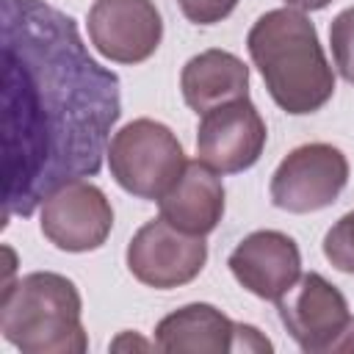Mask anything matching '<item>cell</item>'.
<instances>
[{"instance_id": "6da1fadb", "label": "cell", "mask_w": 354, "mask_h": 354, "mask_svg": "<svg viewBox=\"0 0 354 354\" xmlns=\"http://www.w3.org/2000/svg\"><path fill=\"white\" fill-rule=\"evenodd\" d=\"M119 116V75L86 50L77 22L44 0H3V218L94 177Z\"/></svg>"}, {"instance_id": "7a4b0ae2", "label": "cell", "mask_w": 354, "mask_h": 354, "mask_svg": "<svg viewBox=\"0 0 354 354\" xmlns=\"http://www.w3.org/2000/svg\"><path fill=\"white\" fill-rule=\"evenodd\" d=\"M246 50L271 100L290 116L321 111L335 94V72L318 30L299 8H271L246 33Z\"/></svg>"}, {"instance_id": "3957f363", "label": "cell", "mask_w": 354, "mask_h": 354, "mask_svg": "<svg viewBox=\"0 0 354 354\" xmlns=\"http://www.w3.org/2000/svg\"><path fill=\"white\" fill-rule=\"evenodd\" d=\"M0 332L22 354H83L88 335L77 285L55 271L3 282Z\"/></svg>"}, {"instance_id": "277c9868", "label": "cell", "mask_w": 354, "mask_h": 354, "mask_svg": "<svg viewBox=\"0 0 354 354\" xmlns=\"http://www.w3.org/2000/svg\"><path fill=\"white\" fill-rule=\"evenodd\" d=\"M108 169L116 185L138 199H160L183 174L185 152L180 138L158 119H133L111 136Z\"/></svg>"}, {"instance_id": "5b68a950", "label": "cell", "mask_w": 354, "mask_h": 354, "mask_svg": "<svg viewBox=\"0 0 354 354\" xmlns=\"http://www.w3.org/2000/svg\"><path fill=\"white\" fill-rule=\"evenodd\" d=\"M279 321L307 354L354 348V315L346 296L326 277L310 271L277 301Z\"/></svg>"}, {"instance_id": "8992f818", "label": "cell", "mask_w": 354, "mask_h": 354, "mask_svg": "<svg viewBox=\"0 0 354 354\" xmlns=\"http://www.w3.org/2000/svg\"><path fill=\"white\" fill-rule=\"evenodd\" d=\"M348 183V158L340 147L313 141L290 149L271 174V202L288 213H315L337 202Z\"/></svg>"}, {"instance_id": "52a82bcc", "label": "cell", "mask_w": 354, "mask_h": 354, "mask_svg": "<svg viewBox=\"0 0 354 354\" xmlns=\"http://www.w3.org/2000/svg\"><path fill=\"white\" fill-rule=\"evenodd\" d=\"M130 274L155 290H171L194 282L207 263V243L169 224L163 216L149 218L136 230L124 252Z\"/></svg>"}, {"instance_id": "ba28073f", "label": "cell", "mask_w": 354, "mask_h": 354, "mask_svg": "<svg viewBox=\"0 0 354 354\" xmlns=\"http://www.w3.org/2000/svg\"><path fill=\"white\" fill-rule=\"evenodd\" d=\"M41 235L61 252L83 254L100 249L113 230V207L105 191L88 180H69L39 207Z\"/></svg>"}, {"instance_id": "9c48e42d", "label": "cell", "mask_w": 354, "mask_h": 354, "mask_svg": "<svg viewBox=\"0 0 354 354\" xmlns=\"http://www.w3.org/2000/svg\"><path fill=\"white\" fill-rule=\"evenodd\" d=\"M155 348L169 354H221V351H271V340L252 324H235L207 301L185 304L155 326Z\"/></svg>"}, {"instance_id": "30bf717a", "label": "cell", "mask_w": 354, "mask_h": 354, "mask_svg": "<svg viewBox=\"0 0 354 354\" xmlns=\"http://www.w3.org/2000/svg\"><path fill=\"white\" fill-rule=\"evenodd\" d=\"M268 127L257 105L235 100L202 113L196 127V158L218 174H238L252 169L266 149Z\"/></svg>"}, {"instance_id": "8fae6325", "label": "cell", "mask_w": 354, "mask_h": 354, "mask_svg": "<svg viewBox=\"0 0 354 354\" xmlns=\"http://www.w3.org/2000/svg\"><path fill=\"white\" fill-rule=\"evenodd\" d=\"M88 39L113 64H144L163 41V17L152 0H94Z\"/></svg>"}, {"instance_id": "7c38bea8", "label": "cell", "mask_w": 354, "mask_h": 354, "mask_svg": "<svg viewBox=\"0 0 354 354\" xmlns=\"http://www.w3.org/2000/svg\"><path fill=\"white\" fill-rule=\"evenodd\" d=\"M227 266L241 288L277 304L301 277V252L288 232L257 230L230 252Z\"/></svg>"}, {"instance_id": "4fadbf2b", "label": "cell", "mask_w": 354, "mask_h": 354, "mask_svg": "<svg viewBox=\"0 0 354 354\" xmlns=\"http://www.w3.org/2000/svg\"><path fill=\"white\" fill-rule=\"evenodd\" d=\"M224 183L218 171H213L207 163L188 160L177 183L158 199L160 216L174 224L183 232L191 235H210L221 218H224Z\"/></svg>"}, {"instance_id": "5bb4252c", "label": "cell", "mask_w": 354, "mask_h": 354, "mask_svg": "<svg viewBox=\"0 0 354 354\" xmlns=\"http://www.w3.org/2000/svg\"><path fill=\"white\" fill-rule=\"evenodd\" d=\"M180 91L191 111L207 113L218 105L249 97V66L227 50L210 47L188 58L180 72Z\"/></svg>"}, {"instance_id": "9a60e30c", "label": "cell", "mask_w": 354, "mask_h": 354, "mask_svg": "<svg viewBox=\"0 0 354 354\" xmlns=\"http://www.w3.org/2000/svg\"><path fill=\"white\" fill-rule=\"evenodd\" d=\"M329 47L340 77L354 86V6L343 8L329 22Z\"/></svg>"}, {"instance_id": "2e32d148", "label": "cell", "mask_w": 354, "mask_h": 354, "mask_svg": "<svg viewBox=\"0 0 354 354\" xmlns=\"http://www.w3.org/2000/svg\"><path fill=\"white\" fill-rule=\"evenodd\" d=\"M324 257L343 274H354V210L340 216L324 235Z\"/></svg>"}, {"instance_id": "e0dca14e", "label": "cell", "mask_w": 354, "mask_h": 354, "mask_svg": "<svg viewBox=\"0 0 354 354\" xmlns=\"http://www.w3.org/2000/svg\"><path fill=\"white\" fill-rule=\"evenodd\" d=\"M177 3L183 17L194 25H216L227 19L238 6V0H177Z\"/></svg>"}, {"instance_id": "ac0fdd59", "label": "cell", "mask_w": 354, "mask_h": 354, "mask_svg": "<svg viewBox=\"0 0 354 354\" xmlns=\"http://www.w3.org/2000/svg\"><path fill=\"white\" fill-rule=\"evenodd\" d=\"M290 8H299V11H321L326 8L332 0H285Z\"/></svg>"}, {"instance_id": "d6986e66", "label": "cell", "mask_w": 354, "mask_h": 354, "mask_svg": "<svg viewBox=\"0 0 354 354\" xmlns=\"http://www.w3.org/2000/svg\"><path fill=\"white\" fill-rule=\"evenodd\" d=\"M124 346H144V348H149L147 340H138V337H133L130 332H124L122 337H116V340L111 343V348H124Z\"/></svg>"}]
</instances>
